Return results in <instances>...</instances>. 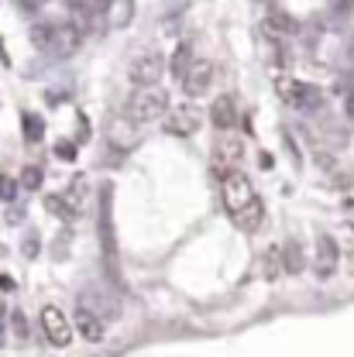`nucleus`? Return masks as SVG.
<instances>
[{
    "instance_id": "nucleus-8",
    "label": "nucleus",
    "mask_w": 354,
    "mask_h": 357,
    "mask_svg": "<svg viewBox=\"0 0 354 357\" xmlns=\"http://www.w3.org/2000/svg\"><path fill=\"white\" fill-rule=\"evenodd\" d=\"M169 114V110H165ZM200 124H203V117L193 110V107H179L172 110L169 117H165V131L172 134V137H189V134L200 131Z\"/></svg>"
},
{
    "instance_id": "nucleus-5",
    "label": "nucleus",
    "mask_w": 354,
    "mask_h": 357,
    "mask_svg": "<svg viewBox=\"0 0 354 357\" xmlns=\"http://www.w3.org/2000/svg\"><path fill=\"white\" fill-rule=\"evenodd\" d=\"M42 330L52 347H69V340H73V323L66 319V312L59 306H42Z\"/></svg>"
},
{
    "instance_id": "nucleus-15",
    "label": "nucleus",
    "mask_w": 354,
    "mask_h": 357,
    "mask_svg": "<svg viewBox=\"0 0 354 357\" xmlns=\"http://www.w3.org/2000/svg\"><path fill=\"white\" fill-rule=\"evenodd\" d=\"M189 62H193V45L186 42V45H179L176 55H172V76H176V79L189 69Z\"/></svg>"
},
{
    "instance_id": "nucleus-3",
    "label": "nucleus",
    "mask_w": 354,
    "mask_h": 357,
    "mask_svg": "<svg viewBox=\"0 0 354 357\" xmlns=\"http://www.w3.org/2000/svg\"><path fill=\"white\" fill-rule=\"evenodd\" d=\"M162 69H165V59H162L155 48H141L131 62H128V76H131L134 86H152V83H158Z\"/></svg>"
},
{
    "instance_id": "nucleus-10",
    "label": "nucleus",
    "mask_w": 354,
    "mask_h": 357,
    "mask_svg": "<svg viewBox=\"0 0 354 357\" xmlns=\"http://www.w3.org/2000/svg\"><path fill=\"white\" fill-rule=\"evenodd\" d=\"M210 124L217 131H234L237 128V103H234V96H221L210 107Z\"/></svg>"
},
{
    "instance_id": "nucleus-18",
    "label": "nucleus",
    "mask_w": 354,
    "mask_h": 357,
    "mask_svg": "<svg viewBox=\"0 0 354 357\" xmlns=\"http://www.w3.org/2000/svg\"><path fill=\"white\" fill-rule=\"evenodd\" d=\"M24 128H28V141H38V137H42V124H38V117H31V114H28V117H24Z\"/></svg>"
},
{
    "instance_id": "nucleus-1",
    "label": "nucleus",
    "mask_w": 354,
    "mask_h": 357,
    "mask_svg": "<svg viewBox=\"0 0 354 357\" xmlns=\"http://www.w3.org/2000/svg\"><path fill=\"white\" fill-rule=\"evenodd\" d=\"M221 182H223V206H227L234 227L244 230V234H255L265 223V203H262L258 189L251 185V178L241 172V165L230 169L227 176H221Z\"/></svg>"
},
{
    "instance_id": "nucleus-20",
    "label": "nucleus",
    "mask_w": 354,
    "mask_h": 357,
    "mask_svg": "<svg viewBox=\"0 0 354 357\" xmlns=\"http://www.w3.org/2000/svg\"><path fill=\"white\" fill-rule=\"evenodd\" d=\"M272 28H275V31H293V21H289L286 14H275V17H272Z\"/></svg>"
},
{
    "instance_id": "nucleus-11",
    "label": "nucleus",
    "mask_w": 354,
    "mask_h": 357,
    "mask_svg": "<svg viewBox=\"0 0 354 357\" xmlns=\"http://www.w3.org/2000/svg\"><path fill=\"white\" fill-rule=\"evenodd\" d=\"M320 278H330L337 271V244L334 237H320L316 241V268H313Z\"/></svg>"
},
{
    "instance_id": "nucleus-16",
    "label": "nucleus",
    "mask_w": 354,
    "mask_h": 357,
    "mask_svg": "<svg viewBox=\"0 0 354 357\" xmlns=\"http://www.w3.org/2000/svg\"><path fill=\"white\" fill-rule=\"evenodd\" d=\"M344 114L354 128V79H344Z\"/></svg>"
},
{
    "instance_id": "nucleus-2",
    "label": "nucleus",
    "mask_w": 354,
    "mask_h": 357,
    "mask_svg": "<svg viewBox=\"0 0 354 357\" xmlns=\"http://www.w3.org/2000/svg\"><path fill=\"white\" fill-rule=\"evenodd\" d=\"M165 110H169V93L158 89L155 83L152 86H138V93L128 100V114L134 121H141V124H152V121L165 117Z\"/></svg>"
},
{
    "instance_id": "nucleus-6",
    "label": "nucleus",
    "mask_w": 354,
    "mask_h": 357,
    "mask_svg": "<svg viewBox=\"0 0 354 357\" xmlns=\"http://www.w3.org/2000/svg\"><path fill=\"white\" fill-rule=\"evenodd\" d=\"M241 155H244L241 137H234V131H221V141H217V148H214V172H217V176H227L230 169L241 165Z\"/></svg>"
},
{
    "instance_id": "nucleus-7",
    "label": "nucleus",
    "mask_w": 354,
    "mask_h": 357,
    "mask_svg": "<svg viewBox=\"0 0 354 357\" xmlns=\"http://www.w3.org/2000/svg\"><path fill=\"white\" fill-rule=\"evenodd\" d=\"M214 83V66L210 62H189V69L179 76V86L186 96H203Z\"/></svg>"
},
{
    "instance_id": "nucleus-17",
    "label": "nucleus",
    "mask_w": 354,
    "mask_h": 357,
    "mask_svg": "<svg viewBox=\"0 0 354 357\" xmlns=\"http://www.w3.org/2000/svg\"><path fill=\"white\" fill-rule=\"evenodd\" d=\"M10 323H14V333H17L21 340H28V319H24V312H14Z\"/></svg>"
},
{
    "instance_id": "nucleus-21",
    "label": "nucleus",
    "mask_w": 354,
    "mask_h": 357,
    "mask_svg": "<svg viewBox=\"0 0 354 357\" xmlns=\"http://www.w3.org/2000/svg\"><path fill=\"white\" fill-rule=\"evenodd\" d=\"M38 182H42V172H38V169H28V172H24V189H38Z\"/></svg>"
},
{
    "instance_id": "nucleus-9",
    "label": "nucleus",
    "mask_w": 354,
    "mask_h": 357,
    "mask_svg": "<svg viewBox=\"0 0 354 357\" xmlns=\"http://www.w3.org/2000/svg\"><path fill=\"white\" fill-rule=\"evenodd\" d=\"M76 330L87 337L89 344H100L103 340V319H100V312H93L87 303H80V310H76Z\"/></svg>"
},
{
    "instance_id": "nucleus-14",
    "label": "nucleus",
    "mask_w": 354,
    "mask_h": 357,
    "mask_svg": "<svg viewBox=\"0 0 354 357\" xmlns=\"http://www.w3.org/2000/svg\"><path fill=\"white\" fill-rule=\"evenodd\" d=\"M262 271H265V278H279L282 275V244L268 248V255L262 258Z\"/></svg>"
},
{
    "instance_id": "nucleus-4",
    "label": "nucleus",
    "mask_w": 354,
    "mask_h": 357,
    "mask_svg": "<svg viewBox=\"0 0 354 357\" xmlns=\"http://www.w3.org/2000/svg\"><path fill=\"white\" fill-rule=\"evenodd\" d=\"M279 93H282V100H286L289 107H296V110H316V107H323L320 89L310 86V83H300V79H289V76L279 79Z\"/></svg>"
},
{
    "instance_id": "nucleus-19",
    "label": "nucleus",
    "mask_w": 354,
    "mask_h": 357,
    "mask_svg": "<svg viewBox=\"0 0 354 357\" xmlns=\"http://www.w3.org/2000/svg\"><path fill=\"white\" fill-rule=\"evenodd\" d=\"M55 155H59L62 162H73V158H76V148H73L69 141H59V144H55Z\"/></svg>"
},
{
    "instance_id": "nucleus-13",
    "label": "nucleus",
    "mask_w": 354,
    "mask_h": 357,
    "mask_svg": "<svg viewBox=\"0 0 354 357\" xmlns=\"http://www.w3.org/2000/svg\"><path fill=\"white\" fill-rule=\"evenodd\" d=\"M282 271H289V275L303 271V248L300 244H282Z\"/></svg>"
},
{
    "instance_id": "nucleus-22",
    "label": "nucleus",
    "mask_w": 354,
    "mask_h": 357,
    "mask_svg": "<svg viewBox=\"0 0 354 357\" xmlns=\"http://www.w3.org/2000/svg\"><path fill=\"white\" fill-rule=\"evenodd\" d=\"M0 196H3V199L14 196V182H10V178H0Z\"/></svg>"
},
{
    "instance_id": "nucleus-12",
    "label": "nucleus",
    "mask_w": 354,
    "mask_h": 357,
    "mask_svg": "<svg viewBox=\"0 0 354 357\" xmlns=\"http://www.w3.org/2000/svg\"><path fill=\"white\" fill-rule=\"evenodd\" d=\"M45 206H48L59 220H76V217H80V206L69 203L66 196H45Z\"/></svg>"
}]
</instances>
